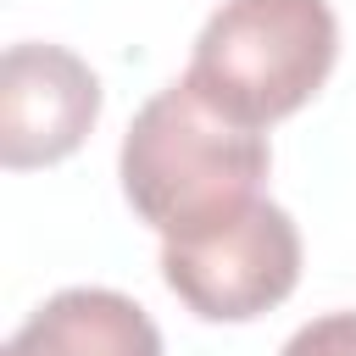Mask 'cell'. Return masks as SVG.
I'll return each instance as SVG.
<instances>
[{"mask_svg":"<svg viewBox=\"0 0 356 356\" xmlns=\"http://www.w3.org/2000/svg\"><path fill=\"white\" fill-rule=\"evenodd\" d=\"M273 167L267 134L228 122L200 100L189 78L156 89L122 134V195L139 222L161 239H195L250 200H261V178Z\"/></svg>","mask_w":356,"mask_h":356,"instance_id":"1","label":"cell"},{"mask_svg":"<svg viewBox=\"0 0 356 356\" xmlns=\"http://www.w3.org/2000/svg\"><path fill=\"white\" fill-rule=\"evenodd\" d=\"M6 356H161L150 312L117 289H61L6 339Z\"/></svg>","mask_w":356,"mask_h":356,"instance_id":"5","label":"cell"},{"mask_svg":"<svg viewBox=\"0 0 356 356\" xmlns=\"http://www.w3.org/2000/svg\"><path fill=\"white\" fill-rule=\"evenodd\" d=\"M161 278L200 323H250L300 284V228L284 206L250 200L195 239H161Z\"/></svg>","mask_w":356,"mask_h":356,"instance_id":"3","label":"cell"},{"mask_svg":"<svg viewBox=\"0 0 356 356\" xmlns=\"http://www.w3.org/2000/svg\"><path fill=\"white\" fill-rule=\"evenodd\" d=\"M100 117V78L61 44L22 39L0 61V161L11 172L72 156Z\"/></svg>","mask_w":356,"mask_h":356,"instance_id":"4","label":"cell"},{"mask_svg":"<svg viewBox=\"0 0 356 356\" xmlns=\"http://www.w3.org/2000/svg\"><path fill=\"white\" fill-rule=\"evenodd\" d=\"M339 61L328 0H222L189 56V83L239 128H273L300 111Z\"/></svg>","mask_w":356,"mask_h":356,"instance_id":"2","label":"cell"},{"mask_svg":"<svg viewBox=\"0 0 356 356\" xmlns=\"http://www.w3.org/2000/svg\"><path fill=\"white\" fill-rule=\"evenodd\" d=\"M278 356H356V312L312 317L306 328L289 334V345H284Z\"/></svg>","mask_w":356,"mask_h":356,"instance_id":"6","label":"cell"}]
</instances>
